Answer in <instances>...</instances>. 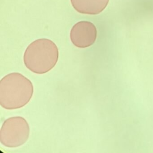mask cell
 <instances>
[{
	"label": "cell",
	"instance_id": "cell-2",
	"mask_svg": "<svg viewBox=\"0 0 153 153\" xmlns=\"http://www.w3.org/2000/svg\"><path fill=\"white\" fill-rule=\"evenodd\" d=\"M59 56V50L55 44L51 40L42 38L27 47L24 54V63L32 72L43 74L55 67Z\"/></svg>",
	"mask_w": 153,
	"mask_h": 153
},
{
	"label": "cell",
	"instance_id": "cell-3",
	"mask_svg": "<svg viewBox=\"0 0 153 153\" xmlns=\"http://www.w3.org/2000/svg\"><path fill=\"white\" fill-rule=\"evenodd\" d=\"M30 128L26 120L20 116L5 120L0 131V141L5 146L16 148L24 145L28 140Z\"/></svg>",
	"mask_w": 153,
	"mask_h": 153
},
{
	"label": "cell",
	"instance_id": "cell-5",
	"mask_svg": "<svg viewBox=\"0 0 153 153\" xmlns=\"http://www.w3.org/2000/svg\"><path fill=\"white\" fill-rule=\"evenodd\" d=\"M73 8L79 13L96 15L103 11L109 0H71Z\"/></svg>",
	"mask_w": 153,
	"mask_h": 153
},
{
	"label": "cell",
	"instance_id": "cell-4",
	"mask_svg": "<svg viewBox=\"0 0 153 153\" xmlns=\"http://www.w3.org/2000/svg\"><path fill=\"white\" fill-rule=\"evenodd\" d=\"M97 37V30L94 24L88 21L78 22L71 31L70 38L74 45L85 48L93 45Z\"/></svg>",
	"mask_w": 153,
	"mask_h": 153
},
{
	"label": "cell",
	"instance_id": "cell-1",
	"mask_svg": "<svg viewBox=\"0 0 153 153\" xmlns=\"http://www.w3.org/2000/svg\"><path fill=\"white\" fill-rule=\"evenodd\" d=\"M33 94V86L20 73H10L0 81V104L7 110L22 108L27 104Z\"/></svg>",
	"mask_w": 153,
	"mask_h": 153
}]
</instances>
